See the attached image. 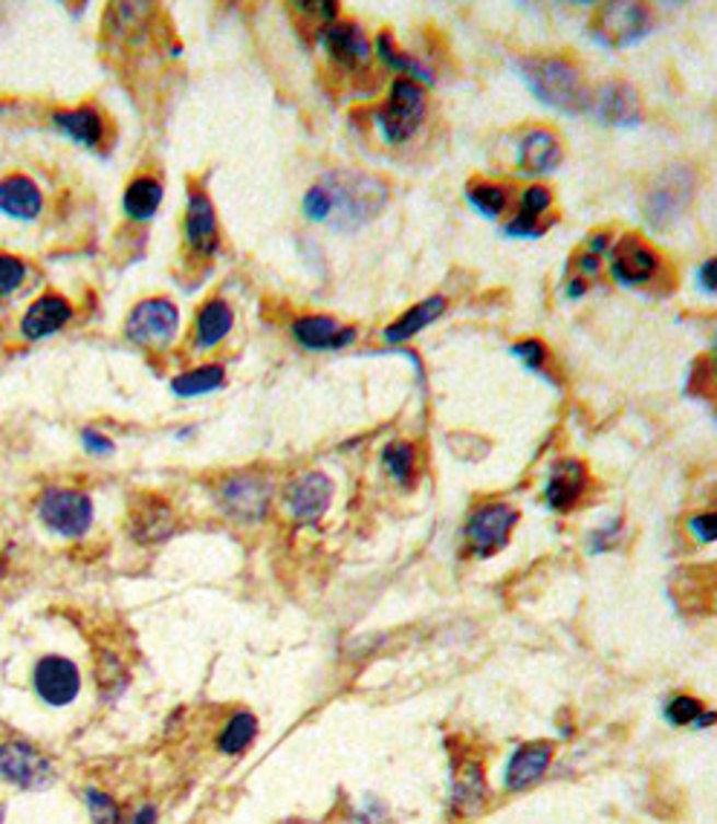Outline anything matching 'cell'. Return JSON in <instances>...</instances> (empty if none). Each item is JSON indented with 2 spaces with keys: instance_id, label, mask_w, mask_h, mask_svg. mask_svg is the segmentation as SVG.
Returning a JSON list of instances; mask_svg holds the SVG:
<instances>
[{
  "instance_id": "1",
  "label": "cell",
  "mask_w": 717,
  "mask_h": 824,
  "mask_svg": "<svg viewBox=\"0 0 717 824\" xmlns=\"http://www.w3.org/2000/svg\"><path fill=\"white\" fill-rule=\"evenodd\" d=\"M388 186L377 174L365 171H336L327 174L301 200L304 218L313 223H331L333 229H359L371 223L385 209Z\"/></svg>"
},
{
  "instance_id": "2",
  "label": "cell",
  "mask_w": 717,
  "mask_h": 824,
  "mask_svg": "<svg viewBox=\"0 0 717 824\" xmlns=\"http://www.w3.org/2000/svg\"><path fill=\"white\" fill-rule=\"evenodd\" d=\"M521 76L544 105L558 107L565 114L588 111L590 93L585 90L579 70L565 58H527L521 61Z\"/></svg>"
},
{
  "instance_id": "3",
  "label": "cell",
  "mask_w": 717,
  "mask_h": 824,
  "mask_svg": "<svg viewBox=\"0 0 717 824\" xmlns=\"http://www.w3.org/2000/svg\"><path fill=\"white\" fill-rule=\"evenodd\" d=\"M0 778L26 792H41L56 785V764L30 741L0 744Z\"/></svg>"
},
{
  "instance_id": "4",
  "label": "cell",
  "mask_w": 717,
  "mask_h": 824,
  "mask_svg": "<svg viewBox=\"0 0 717 824\" xmlns=\"http://www.w3.org/2000/svg\"><path fill=\"white\" fill-rule=\"evenodd\" d=\"M38 518L41 524L61 538H81L93 524V501H90V495L79 492V489L53 486L41 495Z\"/></svg>"
},
{
  "instance_id": "5",
  "label": "cell",
  "mask_w": 717,
  "mask_h": 824,
  "mask_svg": "<svg viewBox=\"0 0 717 824\" xmlns=\"http://www.w3.org/2000/svg\"><path fill=\"white\" fill-rule=\"evenodd\" d=\"M379 125L385 130L388 142H408L426 119V90L414 79H396L388 96V105L377 114Z\"/></svg>"
},
{
  "instance_id": "6",
  "label": "cell",
  "mask_w": 717,
  "mask_h": 824,
  "mask_svg": "<svg viewBox=\"0 0 717 824\" xmlns=\"http://www.w3.org/2000/svg\"><path fill=\"white\" fill-rule=\"evenodd\" d=\"M180 310L169 299H146L130 310L125 336L139 348L162 350L177 339Z\"/></svg>"
},
{
  "instance_id": "7",
  "label": "cell",
  "mask_w": 717,
  "mask_h": 824,
  "mask_svg": "<svg viewBox=\"0 0 717 824\" xmlns=\"http://www.w3.org/2000/svg\"><path fill=\"white\" fill-rule=\"evenodd\" d=\"M518 524V510L509 503H481L466 521V544L477 558L495 556L509 544Z\"/></svg>"
},
{
  "instance_id": "8",
  "label": "cell",
  "mask_w": 717,
  "mask_h": 824,
  "mask_svg": "<svg viewBox=\"0 0 717 824\" xmlns=\"http://www.w3.org/2000/svg\"><path fill=\"white\" fill-rule=\"evenodd\" d=\"M33 688L38 700L49 709H65L81 695V671L70 657L47 654L33 669Z\"/></svg>"
},
{
  "instance_id": "9",
  "label": "cell",
  "mask_w": 717,
  "mask_h": 824,
  "mask_svg": "<svg viewBox=\"0 0 717 824\" xmlns=\"http://www.w3.org/2000/svg\"><path fill=\"white\" fill-rule=\"evenodd\" d=\"M273 501V484L261 475H234L220 486L218 503L232 521L258 524Z\"/></svg>"
},
{
  "instance_id": "10",
  "label": "cell",
  "mask_w": 717,
  "mask_h": 824,
  "mask_svg": "<svg viewBox=\"0 0 717 824\" xmlns=\"http://www.w3.org/2000/svg\"><path fill=\"white\" fill-rule=\"evenodd\" d=\"M648 30H651V12L639 3H604L593 24L599 44L616 49L643 40Z\"/></svg>"
},
{
  "instance_id": "11",
  "label": "cell",
  "mask_w": 717,
  "mask_h": 824,
  "mask_svg": "<svg viewBox=\"0 0 717 824\" xmlns=\"http://www.w3.org/2000/svg\"><path fill=\"white\" fill-rule=\"evenodd\" d=\"M588 107L602 125H611V128H637L643 121L639 93L634 90V84L622 79L604 81L602 88L588 98Z\"/></svg>"
},
{
  "instance_id": "12",
  "label": "cell",
  "mask_w": 717,
  "mask_h": 824,
  "mask_svg": "<svg viewBox=\"0 0 717 824\" xmlns=\"http://www.w3.org/2000/svg\"><path fill=\"white\" fill-rule=\"evenodd\" d=\"M692 197V171L671 169L657 186L648 192L645 200V218L651 220V227L666 229L680 218V211L689 206Z\"/></svg>"
},
{
  "instance_id": "13",
  "label": "cell",
  "mask_w": 717,
  "mask_h": 824,
  "mask_svg": "<svg viewBox=\"0 0 717 824\" xmlns=\"http://www.w3.org/2000/svg\"><path fill=\"white\" fill-rule=\"evenodd\" d=\"M333 501V480L324 472H307L287 489V507L299 524H315Z\"/></svg>"
},
{
  "instance_id": "14",
  "label": "cell",
  "mask_w": 717,
  "mask_h": 824,
  "mask_svg": "<svg viewBox=\"0 0 717 824\" xmlns=\"http://www.w3.org/2000/svg\"><path fill=\"white\" fill-rule=\"evenodd\" d=\"M657 269H660V258L645 246L639 235H625L613 246L611 272L622 287H637V283L651 281Z\"/></svg>"
},
{
  "instance_id": "15",
  "label": "cell",
  "mask_w": 717,
  "mask_h": 824,
  "mask_svg": "<svg viewBox=\"0 0 717 824\" xmlns=\"http://www.w3.org/2000/svg\"><path fill=\"white\" fill-rule=\"evenodd\" d=\"M553 755H556V746L550 744V741H530V744L518 746L507 764L504 787L512 792H521L527 787L539 785L544 773L550 769V764H553Z\"/></svg>"
},
{
  "instance_id": "16",
  "label": "cell",
  "mask_w": 717,
  "mask_h": 824,
  "mask_svg": "<svg viewBox=\"0 0 717 824\" xmlns=\"http://www.w3.org/2000/svg\"><path fill=\"white\" fill-rule=\"evenodd\" d=\"M322 47L327 49V56L342 67H365L371 61V40L365 35V30L354 21H347V24H331L324 26L322 33Z\"/></svg>"
},
{
  "instance_id": "17",
  "label": "cell",
  "mask_w": 717,
  "mask_h": 824,
  "mask_svg": "<svg viewBox=\"0 0 717 824\" xmlns=\"http://www.w3.org/2000/svg\"><path fill=\"white\" fill-rule=\"evenodd\" d=\"M292 336L307 350H342L354 345L356 327H345L333 315H301L292 322Z\"/></svg>"
},
{
  "instance_id": "18",
  "label": "cell",
  "mask_w": 717,
  "mask_h": 824,
  "mask_svg": "<svg viewBox=\"0 0 717 824\" xmlns=\"http://www.w3.org/2000/svg\"><path fill=\"white\" fill-rule=\"evenodd\" d=\"M518 162H521V171L532 177L553 174L562 162V146H558L556 134H550L547 128L527 130L524 139L518 142Z\"/></svg>"
},
{
  "instance_id": "19",
  "label": "cell",
  "mask_w": 717,
  "mask_h": 824,
  "mask_svg": "<svg viewBox=\"0 0 717 824\" xmlns=\"http://www.w3.org/2000/svg\"><path fill=\"white\" fill-rule=\"evenodd\" d=\"M186 241L200 255H211V252L218 249V214H215L209 195H203L197 188L188 197Z\"/></svg>"
},
{
  "instance_id": "20",
  "label": "cell",
  "mask_w": 717,
  "mask_h": 824,
  "mask_svg": "<svg viewBox=\"0 0 717 824\" xmlns=\"http://www.w3.org/2000/svg\"><path fill=\"white\" fill-rule=\"evenodd\" d=\"M73 307L70 301L61 299V295H41L38 301H33V307L24 313V322H21V333H24L30 341H41L58 333L70 322Z\"/></svg>"
},
{
  "instance_id": "21",
  "label": "cell",
  "mask_w": 717,
  "mask_h": 824,
  "mask_svg": "<svg viewBox=\"0 0 717 824\" xmlns=\"http://www.w3.org/2000/svg\"><path fill=\"white\" fill-rule=\"evenodd\" d=\"M585 489H588V469H585V463L565 461V463H558L553 477L547 480L544 498H547L550 510L567 512L579 503Z\"/></svg>"
},
{
  "instance_id": "22",
  "label": "cell",
  "mask_w": 717,
  "mask_h": 824,
  "mask_svg": "<svg viewBox=\"0 0 717 824\" xmlns=\"http://www.w3.org/2000/svg\"><path fill=\"white\" fill-rule=\"evenodd\" d=\"M174 530V512L162 498H142L134 503V515H130V533L142 544L165 542Z\"/></svg>"
},
{
  "instance_id": "23",
  "label": "cell",
  "mask_w": 717,
  "mask_h": 824,
  "mask_svg": "<svg viewBox=\"0 0 717 824\" xmlns=\"http://www.w3.org/2000/svg\"><path fill=\"white\" fill-rule=\"evenodd\" d=\"M44 209L38 186L24 174H9L0 179V211L12 220H35Z\"/></svg>"
},
{
  "instance_id": "24",
  "label": "cell",
  "mask_w": 717,
  "mask_h": 824,
  "mask_svg": "<svg viewBox=\"0 0 717 824\" xmlns=\"http://www.w3.org/2000/svg\"><path fill=\"white\" fill-rule=\"evenodd\" d=\"M486 796H489V787H486L484 767H481L477 761H466V764L460 767L458 778H454V790H452L454 813L463 819L477 816V813L486 808Z\"/></svg>"
},
{
  "instance_id": "25",
  "label": "cell",
  "mask_w": 717,
  "mask_h": 824,
  "mask_svg": "<svg viewBox=\"0 0 717 824\" xmlns=\"http://www.w3.org/2000/svg\"><path fill=\"white\" fill-rule=\"evenodd\" d=\"M443 310H446L443 295H431V299L419 301L417 307L405 310V313L400 315L394 324H388L382 336H385V341H391V345H396V341L414 339L417 333L426 330L428 324H435L437 318L443 315Z\"/></svg>"
},
{
  "instance_id": "26",
  "label": "cell",
  "mask_w": 717,
  "mask_h": 824,
  "mask_svg": "<svg viewBox=\"0 0 717 824\" xmlns=\"http://www.w3.org/2000/svg\"><path fill=\"white\" fill-rule=\"evenodd\" d=\"M56 128L61 134H67L70 139H76L79 146L84 148H99L102 146V137H105V125H102V116L96 114V107L81 105L76 111H58L53 116Z\"/></svg>"
},
{
  "instance_id": "27",
  "label": "cell",
  "mask_w": 717,
  "mask_h": 824,
  "mask_svg": "<svg viewBox=\"0 0 717 824\" xmlns=\"http://www.w3.org/2000/svg\"><path fill=\"white\" fill-rule=\"evenodd\" d=\"M232 324L234 313L227 301H206L200 307V313H197V327H194V333H197V345H200V348H215L218 341L227 339Z\"/></svg>"
},
{
  "instance_id": "28",
  "label": "cell",
  "mask_w": 717,
  "mask_h": 824,
  "mask_svg": "<svg viewBox=\"0 0 717 824\" xmlns=\"http://www.w3.org/2000/svg\"><path fill=\"white\" fill-rule=\"evenodd\" d=\"M162 195H165V188H162L160 179L139 177L125 188V200H122V206H125L130 220H151L153 214H157V209L162 206Z\"/></svg>"
},
{
  "instance_id": "29",
  "label": "cell",
  "mask_w": 717,
  "mask_h": 824,
  "mask_svg": "<svg viewBox=\"0 0 717 824\" xmlns=\"http://www.w3.org/2000/svg\"><path fill=\"white\" fill-rule=\"evenodd\" d=\"M255 738H258V718L250 715V711H238L232 718L227 720V727L220 729L218 738V750L223 755H243V752L250 750L255 744Z\"/></svg>"
},
{
  "instance_id": "30",
  "label": "cell",
  "mask_w": 717,
  "mask_h": 824,
  "mask_svg": "<svg viewBox=\"0 0 717 824\" xmlns=\"http://www.w3.org/2000/svg\"><path fill=\"white\" fill-rule=\"evenodd\" d=\"M227 385V371L220 364H203L188 373H180L177 380L171 382V391L177 396H206L211 391H220Z\"/></svg>"
},
{
  "instance_id": "31",
  "label": "cell",
  "mask_w": 717,
  "mask_h": 824,
  "mask_svg": "<svg viewBox=\"0 0 717 824\" xmlns=\"http://www.w3.org/2000/svg\"><path fill=\"white\" fill-rule=\"evenodd\" d=\"M382 463H385L388 475L394 477L396 484L412 486L414 463H417V449H414L408 440H394L391 445H385V452H382Z\"/></svg>"
},
{
  "instance_id": "32",
  "label": "cell",
  "mask_w": 717,
  "mask_h": 824,
  "mask_svg": "<svg viewBox=\"0 0 717 824\" xmlns=\"http://www.w3.org/2000/svg\"><path fill=\"white\" fill-rule=\"evenodd\" d=\"M466 200L469 206L481 214V218L486 220H495L504 214V209H507V188L504 186H492V183H477V186H472L466 192Z\"/></svg>"
},
{
  "instance_id": "33",
  "label": "cell",
  "mask_w": 717,
  "mask_h": 824,
  "mask_svg": "<svg viewBox=\"0 0 717 824\" xmlns=\"http://www.w3.org/2000/svg\"><path fill=\"white\" fill-rule=\"evenodd\" d=\"M84 808L90 813V824H122V810L116 799L99 787L84 790Z\"/></svg>"
},
{
  "instance_id": "34",
  "label": "cell",
  "mask_w": 717,
  "mask_h": 824,
  "mask_svg": "<svg viewBox=\"0 0 717 824\" xmlns=\"http://www.w3.org/2000/svg\"><path fill=\"white\" fill-rule=\"evenodd\" d=\"M377 49H379V56L385 58V61L391 67H396V70H405V73L414 76V79H419V81H426V84H431V73H428V70H423V67H419V61H414L412 56H403V53L396 49L394 38H391V35H388V33L379 35V38H377Z\"/></svg>"
},
{
  "instance_id": "35",
  "label": "cell",
  "mask_w": 717,
  "mask_h": 824,
  "mask_svg": "<svg viewBox=\"0 0 717 824\" xmlns=\"http://www.w3.org/2000/svg\"><path fill=\"white\" fill-rule=\"evenodd\" d=\"M703 711H706L703 700H697V697H689V695H680V697H674L669 706H666V720H669V723H674V727H694V720L701 718Z\"/></svg>"
},
{
  "instance_id": "36",
  "label": "cell",
  "mask_w": 717,
  "mask_h": 824,
  "mask_svg": "<svg viewBox=\"0 0 717 824\" xmlns=\"http://www.w3.org/2000/svg\"><path fill=\"white\" fill-rule=\"evenodd\" d=\"M553 206V192L547 186H530L521 197V209H518V218L530 220V223H539V218L544 211Z\"/></svg>"
},
{
  "instance_id": "37",
  "label": "cell",
  "mask_w": 717,
  "mask_h": 824,
  "mask_svg": "<svg viewBox=\"0 0 717 824\" xmlns=\"http://www.w3.org/2000/svg\"><path fill=\"white\" fill-rule=\"evenodd\" d=\"M26 278V264L15 255H0V299L15 292Z\"/></svg>"
},
{
  "instance_id": "38",
  "label": "cell",
  "mask_w": 717,
  "mask_h": 824,
  "mask_svg": "<svg viewBox=\"0 0 717 824\" xmlns=\"http://www.w3.org/2000/svg\"><path fill=\"white\" fill-rule=\"evenodd\" d=\"M512 353H516L521 362L530 364V368H541V364L547 362V348H544L539 339L518 341V345H512Z\"/></svg>"
},
{
  "instance_id": "39",
  "label": "cell",
  "mask_w": 717,
  "mask_h": 824,
  "mask_svg": "<svg viewBox=\"0 0 717 824\" xmlns=\"http://www.w3.org/2000/svg\"><path fill=\"white\" fill-rule=\"evenodd\" d=\"M81 445H84V452L96 454V457H107V454H114V440L96 429L81 431Z\"/></svg>"
},
{
  "instance_id": "40",
  "label": "cell",
  "mask_w": 717,
  "mask_h": 824,
  "mask_svg": "<svg viewBox=\"0 0 717 824\" xmlns=\"http://www.w3.org/2000/svg\"><path fill=\"white\" fill-rule=\"evenodd\" d=\"M689 533L701 544H712L717 538V518L712 515V512H706V515H694L692 521H689Z\"/></svg>"
},
{
  "instance_id": "41",
  "label": "cell",
  "mask_w": 717,
  "mask_h": 824,
  "mask_svg": "<svg viewBox=\"0 0 717 824\" xmlns=\"http://www.w3.org/2000/svg\"><path fill=\"white\" fill-rule=\"evenodd\" d=\"M301 12H315V18H324V21H336V15H339V3H299Z\"/></svg>"
},
{
  "instance_id": "42",
  "label": "cell",
  "mask_w": 717,
  "mask_h": 824,
  "mask_svg": "<svg viewBox=\"0 0 717 824\" xmlns=\"http://www.w3.org/2000/svg\"><path fill=\"white\" fill-rule=\"evenodd\" d=\"M715 260H706L701 269H697V287L703 290V295H715Z\"/></svg>"
},
{
  "instance_id": "43",
  "label": "cell",
  "mask_w": 717,
  "mask_h": 824,
  "mask_svg": "<svg viewBox=\"0 0 717 824\" xmlns=\"http://www.w3.org/2000/svg\"><path fill=\"white\" fill-rule=\"evenodd\" d=\"M157 819H160V810L153 808V804H142V808L130 816L128 824H157Z\"/></svg>"
},
{
  "instance_id": "44",
  "label": "cell",
  "mask_w": 717,
  "mask_h": 824,
  "mask_svg": "<svg viewBox=\"0 0 717 824\" xmlns=\"http://www.w3.org/2000/svg\"><path fill=\"white\" fill-rule=\"evenodd\" d=\"M604 249H608V235H597L590 241V255H593V258H599Z\"/></svg>"
},
{
  "instance_id": "45",
  "label": "cell",
  "mask_w": 717,
  "mask_h": 824,
  "mask_svg": "<svg viewBox=\"0 0 717 824\" xmlns=\"http://www.w3.org/2000/svg\"><path fill=\"white\" fill-rule=\"evenodd\" d=\"M712 723H715V711L706 709V711H703V715H701V718L694 720V729H709Z\"/></svg>"
}]
</instances>
